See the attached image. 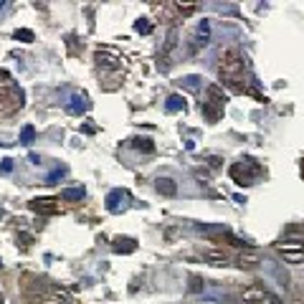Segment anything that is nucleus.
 I'll return each mask as SVG.
<instances>
[{
  "label": "nucleus",
  "mask_w": 304,
  "mask_h": 304,
  "mask_svg": "<svg viewBox=\"0 0 304 304\" xmlns=\"http://www.w3.org/2000/svg\"><path fill=\"white\" fill-rule=\"evenodd\" d=\"M188 282H190V284H188V292H190V294H200V292L206 289V282H203V276H190Z\"/></svg>",
  "instance_id": "obj_19"
},
{
  "label": "nucleus",
  "mask_w": 304,
  "mask_h": 304,
  "mask_svg": "<svg viewBox=\"0 0 304 304\" xmlns=\"http://www.w3.org/2000/svg\"><path fill=\"white\" fill-rule=\"evenodd\" d=\"M0 266H3V261H0Z\"/></svg>",
  "instance_id": "obj_32"
},
{
  "label": "nucleus",
  "mask_w": 304,
  "mask_h": 304,
  "mask_svg": "<svg viewBox=\"0 0 304 304\" xmlns=\"http://www.w3.org/2000/svg\"><path fill=\"white\" fill-rule=\"evenodd\" d=\"M132 147L140 150V152H152V150H155V144H152L150 137H134L132 140Z\"/></svg>",
  "instance_id": "obj_18"
},
{
  "label": "nucleus",
  "mask_w": 304,
  "mask_h": 304,
  "mask_svg": "<svg viewBox=\"0 0 304 304\" xmlns=\"http://www.w3.org/2000/svg\"><path fill=\"white\" fill-rule=\"evenodd\" d=\"M120 61H122L120 54L112 51V48H99V51H96V64H99L102 68H117Z\"/></svg>",
  "instance_id": "obj_6"
},
{
  "label": "nucleus",
  "mask_w": 304,
  "mask_h": 304,
  "mask_svg": "<svg viewBox=\"0 0 304 304\" xmlns=\"http://www.w3.org/2000/svg\"><path fill=\"white\" fill-rule=\"evenodd\" d=\"M112 251L114 254H134L137 251V241L130 236H117L112 241Z\"/></svg>",
  "instance_id": "obj_8"
},
{
  "label": "nucleus",
  "mask_w": 304,
  "mask_h": 304,
  "mask_svg": "<svg viewBox=\"0 0 304 304\" xmlns=\"http://www.w3.org/2000/svg\"><path fill=\"white\" fill-rule=\"evenodd\" d=\"M134 30H137V33H144V36H150V33H152V23H150L147 18H140V20L134 23Z\"/></svg>",
  "instance_id": "obj_21"
},
{
  "label": "nucleus",
  "mask_w": 304,
  "mask_h": 304,
  "mask_svg": "<svg viewBox=\"0 0 304 304\" xmlns=\"http://www.w3.org/2000/svg\"><path fill=\"white\" fill-rule=\"evenodd\" d=\"M64 172H66L64 168H58V170H54V172L48 175V182H54V180H58V178H64Z\"/></svg>",
  "instance_id": "obj_28"
},
{
  "label": "nucleus",
  "mask_w": 304,
  "mask_h": 304,
  "mask_svg": "<svg viewBox=\"0 0 304 304\" xmlns=\"http://www.w3.org/2000/svg\"><path fill=\"white\" fill-rule=\"evenodd\" d=\"M206 261L210 266H228V258L223 251H206Z\"/></svg>",
  "instance_id": "obj_17"
},
{
  "label": "nucleus",
  "mask_w": 304,
  "mask_h": 304,
  "mask_svg": "<svg viewBox=\"0 0 304 304\" xmlns=\"http://www.w3.org/2000/svg\"><path fill=\"white\" fill-rule=\"evenodd\" d=\"M66 109H68V114H76V117H82V114L89 109V99H86V94H71Z\"/></svg>",
  "instance_id": "obj_7"
},
{
  "label": "nucleus",
  "mask_w": 304,
  "mask_h": 304,
  "mask_svg": "<svg viewBox=\"0 0 304 304\" xmlns=\"http://www.w3.org/2000/svg\"><path fill=\"white\" fill-rule=\"evenodd\" d=\"M84 196H86L84 188H64V190H61V198H64V200H82Z\"/></svg>",
  "instance_id": "obj_15"
},
{
  "label": "nucleus",
  "mask_w": 304,
  "mask_h": 304,
  "mask_svg": "<svg viewBox=\"0 0 304 304\" xmlns=\"http://www.w3.org/2000/svg\"><path fill=\"white\" fill-rule=\"evenodd\" d=\"M6 71H0V79H6ZM6 96H8V82H0V104L6 102Z\"/></svg>",
  "instance_id": "obj_24"
},
{
  "label": "nucleus",
  "mask_w": 304,
  "mask_h": 304,
  "mask_svg": "<svg viewBox=\"0 0 304 304\" xmlns=\"http://www.w3.org/2000/svg\"><path fill=\"white\" fill-rule=\"evenodd\" d=\"M155 190L160 196H165V198H172V196H178V182L172 178H158L155 180Z\"/></svg>",
  "instance_id": "obj_10"
},
{
  "label": "nucleus",
  "mask_w": 304,
  "mask_h": 304,
  "mask_svg": "<svg viewBox=\"0 0 304 304\" xmlns=\"http://www.w3.org/2000/svg\"><path fill=\"white\" fill-rule=\"evenodd\" d=\"M238 266H241V269H254V266H258V254L254 248H246L238 256Z\"/></svg>",
  "instance_id": "obj_12"
},
{
  "label": "nucleus",
  "mask_w": 304,
  "mask_h": 304,
  "mask_svg": "<svg viewBox=\"0 0 304 304\" xmlns=\"http://www.w3.org/2000/svg\"><path fill=\"white\" fill-rule=\"evenodd\" d=\"M200 79H198V76H185V79H182V84H185V89H190V92H198V84Z\"/></svg>",
  "instance_id": "obj_22"
},
{
  "label": "nucleus",
  "mask_w": 304,
  "mask_h": 304,
  "mask_svg": "<svg viewBox=\"0 0 304 304\" xmlns=\"http://www.w3.org/2000/svg\"><path fill=\"white\" fill-rule=\"evenodd\" d=\"M241 296H244V304H264L266 296H269V292H266L261 284H248Z\"/></svg>",
  "instance_id": "obj_5"
},
{
  "label": "nucleus",
  "mask_w": 304,
  "mask_h": 304,
  "mask_svg": "<svg viewBox=\"0 0 304 304\" xmlns=\"http://www.w3.org/2000/svg\"><path fill=\"white\" fill-rule=\"evenodd\" d=\"M220 162H223V160H220V158H216V155H210V158H208V168H213V170H216V168H220Z\"/></svg>",
  "instance_id": "obj_27"
},
{
  "label": "nucleus",
  "mask_w": 304,
  "mask_h": 304,
  "mask_svg": "<svg viewBox=\"0 0 304 304\" xmlns=\"http://www.w3.org/2000/svg\"><path fill=\"white\" fill-rule=\"evenodd\" d=\"M178 10H180L182 16H190V13L196 10V6H182V3H178Z\"/></svg>",
  "instance_id": "obj_26"
},
{
  "label": "nucleus",
  "mask_w": 304,
  "mask_h": 304,
  "mask_svg": "<svg viewBox=\"0 0 304 304\" xmlns=\"http://www.w3.org/2000/svg\"><path fill=\"white\" fill-rule=\"evenodd\" d=\"M33 140H36V127L33 124H26L20 130V144H30Z\"/></svg>",
  "instance_id": "obj_20"
},
{
  "label": "nucleus",
  "mask_w": 304,
  "mask_h": 304,
  "mask_svg": "<svg viewBox=\"0 0 304 304\" xmlns=\"http://www.w3.org/2000/svg\"><path fill=\"white\" fill-rule=\"evenodd\" d=\"M261 172V168L254 162V160H241V162H236L234 168H231V178L238 182V185H251V180L256 178Z\"/></svg>",
  "instance_id": "obj_2"
},
{
  "label": "nucleus",
  "mask_w": 304,
  "mask_h": 304,
  "mask_svg": "<svg viewBox=\"0 0 304 304\" xmlns=\"http://www.w3.org/2000/svg\"><path fill=\"white\" fill-rule=\"evenodd\" d=\"M20 238H23V244H26V246H30V241H33V238H30V236H28V234H23V236H20Z\"/></svg>",
  "instance_id": "obj_30"
},
{
  "label": "nucleus",
  "mask_w": 304,
  "mask_h": 304,
  "mask_svg": "<svg viewBox=\"0 0 304 304\" xmlns=\"http://www.w3.org/2000/svg\"><path fill=\"white\" fill-rule=\"evenodd\" d=\"M124 200H127V190H112V193L106 196V210L120 213L124 208Z\"/></svg>",
  "instance_id": "obj_9"
},
{
  "label": "nucleus",
  "mask_w": 304,
  "mask_h": 304,
  "mask_svg": "<svg viewBox=\"0 0 304 304\" xmlns=\"http://www.w3.org/2000/svg\"><path fill=\"white\" fill-rule=\"evenodd\" d=\"M208 44H210V23H208V20H200V23H198V33H196V46H193V48L208 46Z\"/></svg>",
  "instance_id": "obj_11"
},
{
  "label": "nucleus",
  "mask_w": 304,
  "mask_h": 304,
  "mask_svg": "<svg viewBox=\"0 0 304 304\" xmlns=\"http://www.w3.org/2000/svg\"><path fill=\"white\" fill-rule=\"evenodd\" d=\"M266 304H282V299L276 294H269V296H266Z\"/></svg>",
  "instance_id": "obj_29"
},
{
  "label": "nucleus",
  "mask_w": 304,
  "mask_h": 304,
  "mask_svg": "<svg viewBox=\"0 0 304 304\" xmlns=\"http://www.w3.org/2000/svg\"><path fill=\"white\" fill-rule=\"evenodd\" d=\"M13 36L18 38V41H33V30H28V28H18Z\"/></svg>",
  "instance_id": "obj_23"
},
{
  "label": "nucleus",
  "mask_w": 304,
  "mask_h": 304,
  "mask_svg": "<svg viewBox=\"0 0 304 304\" xmlns=\"http://www.w3.org/2000/svg\"><path fill=\"white\" fill-rule=\"evenodd\" d=\"M165 106H168V112H180V109H185V96L182 94H170Z\"/></svg>",
  "instance_id": "obj_16"
},
{
  "label": "nucleus",
  "mask_w": 304,
  "mask_h": 304,
  "mask_svg": "<svg viewBox=\"0 0 304 304\" xmlns=\"http://www.w3.org/2000/svg\"><path fill=\"white\" fill-rule=\"evenodd\" d=\"M208 102H213V104H218V106H226L228 96L223 94V89H220L218 84H210V86H208Z\"/></svg>",
  "instance_id": "obj_14"
},
{
  "label": "nucleus",
  "mask_w": 304,
  "mask_h": 304,
  "mask_svg": "<svg viewBox=\"0 0 304 304\" xmlns=\"http://www.w3.org/2000/svg\"><path fill=\"white\" fill-rule=\"evenodd\" d=\"M241 71H244V56H241V51H238V48H228V51L220 56V64H218L220 79H226V82L234 84L238 76H241Z\"/></svg>",
  "instance_id": "obj_1"
},
{
  "label": "nucleus",
  "mask_w": 304,
  "mask_h": 304,
  "mask_svg": "<svg viewBox=\"0 0 304 304\" xmlns=\"http://www.w3.org/2000/svg\"><path fill=\"white\" fill-rule=\"evenodd\" d=\"M200 112L206 114L210 122H218L220 114H223V106H218V104H213V102H203V104H200Z\"/></svg>",
  "instance_id": "obj_13"
},
{
  "label": "nucleus",
  "mask_w": 304,
  "mask_h": 304,
  "mask_svg": "<svg viewBox=\"0 0 304 304\" xmlns=\"http://www.w3.org/2000/svg\"><path fill=\"white\" fill-rule=\"evenodd\" d=\"M0 304H6V296L3 294H0Z\"/></svg>",
  "instance_id": "obj_31"
},
{
  "label": "nucleus",
  "mask_w": 304,
  "mask_h": 304,
  "mask_svg": "<svg viewBox=\"0 0 304 304\" xmlns=\"http://www.w3.org/2000/svg\"><path fill=\"white\" fill-rule=\"evenodd\" d=\"M276 251H279L289 264L304 261V241H282V244H276Z\"/></svg>",
  "instance_id": "obj_3"
},
{
  "label": "nucleus",
  "mask_w": 304,
  "mask_h": 304,
  "mask_svg": "<svg viewBox=\"0 0 304 304\" xmlns=\"http://www.w3.org/2000/svg\"><path fill=\"white\" fill-rule=\"evenodd\" d=\"M0 170H3V172H10V170H13V160H10V158L0 160Z\"/></svg>",
  "instance_id": "obj_25"
},
{
  "label": "nucleus",
  "mask_w": 304,
  "mask_h": 304,
  "mask_svg": "<svg viewBox=\"0 0 304 304\" xmlns=\"http://www.w3.org/2000/svg\"><path fill=\"white\" fill-rule=\"evenodd\" d=\"M30 210L38 216H56L61 210V206L56 198H36V200H30Z\"/></svg>",
  "instance_id": "obj_4"
}]
</instances>
